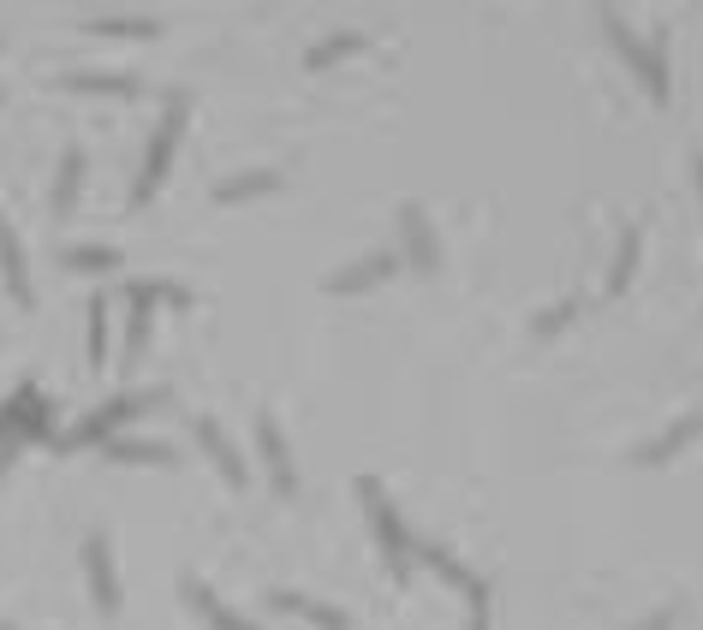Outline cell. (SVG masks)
Masks as SVG:
<instances>
[{
	"instance_id": "cell-5",
	"label": "cell",
	"mask_w": 703,
	"mask_h": 630,
	"mask_svg": "<svg viewBox=\"0 0 703 630\" xmlns=\"http://www.w3.org/2000/svg\"><path fill=\"white\" fill-rule=\"evenodd\" d=\"M174 137H179V101H174V114H167V126L156 131V144H149V161H144V179H137V197H156L162 167H167V155H174Z\"/></svg>"
},
{
	"instance_id": "cell-6",
	"label": "cell",
	"mask_w": 703,
	"mask_h": 630,
	"mask_svg": "<svg viewBox=\"0 0 703 630\" xmlns=\"http://www.w3.org/2000/svg\"><path fill=\"white\" fill-rule=\"evenodd\" d=\"M256 441H263V459H268V476H274V488L281 494H293V459H286V441H281V429H274V416H263L256 423Z\"/></svg>"
},
{
	"instance_id": "cell-21",
	"label": "cell",
	"mask_w": 703,
	"mask_h": 630,
	"mask_svg": "<svg viewBox=\"0 0 703 630\" xmlns=\"http://www.w3.org/2000/svg\"><path fill=\"white\" fill-rule=\"evenodd\" d=\"M66 83H72V90H114V96H131V83H126V78H90V72H72Z\"/></svg>"
},
{
	"instance_id": "cell-22",
	"label": "cell",
	"mask_w": 703,
	"mask_h": 630,
	"mask_svg": "<svg viewBox=\"0 0 703 630\" xmlns=\"http://www.w3.org/2000/svg\"><path fill=\"white\" fill-rule=\"evenodd\" d=\"M567 315H573V304H555V309H548L543 322H537V334L548 339V334H555V327H567Z\"/></svg>"
},
{
	"instance_id": "cell-10",
	"label": "cell",
	"mask_w": 703,
	"mask_h": 630,
	"mask_svg": "<svg viewBox=\"0 0 703 630\" xmlns=\"http://www.w3.org/2000/svg\"><path fill=\"white\" fill-rule=\"evenodd\" d=\"M388 274H393V256H364V262H352L346 274H329V292H364Z\"/></svg>"
},
{
	"instance_id": "cell-9",
	"label": "cell",
	"mask_w": 703,
	"mask_h": 630,
	"mask_svg": "<svg viewBox=\"0 0 703 630\" xmlns=\"http://www.w3.org/2000/svg\"><path fill=\"white\" fill-rule=\"evenodd\" d=\"M197 441L209 446V459L221 464V476H227V482H245V459H238V452L227 446V434H221L209 416H197Z\"/></svg>"
},
{
	"instance_id": "cell-23",
	"label": "cell",
	"mask_w": 703,
	"mask_h": 630,
	"mask_svg": "<svg viewBox=\"0 0 703 630\" xmlns=\"http://www.w3.org/2000/svg\"><path fill=\"white\" fill-rule=\"evenodd\" d=\"M644 630H674V607H667V612H656V619H650Z\"/></svg>"
},
{
	"instance_id": "cell-13",
	"label": "cell",
	"mask_w": 703,
	"mask_h": 630,
	"mask_svg": "<svg viewBox=\"0 0 703 630\" xmlns=\"http://www.w3.org/2000/svg\"><path fill=\"white\" fill-rule=\"evenodd\" d=\"M638 250H644V233H638V226H626L621 256H614V274H608V286H614V292H626V286H632V274H638Z\"/></svg>"
},
{
	"instance_id": "cell-14",
	"label": "cell",
	"mask_w": 703,
	"mask_h": 630,
	"mask_svg": "<svg viewBox=\"0 0 703 630\" xmlns=\"http://www.w3.org/2000/svg\"><path fill=\"white\" fill-rule=\"evenodd\" d=\"M78 173H84V155H78V149H66V161H60V185H55V215H72Z\"/></svg>"
},
{
	"instance_id": "cell-20",
	"label": "cell",
	"mask_w": 703,
	"mask_h": 630,
	"mask_svg": "<svg viewBox=\"0 0 703 630\" xmlns=\"http://www.w3.org/2000/svg\"><path fill=\"white\" fill-rule=\"evenodd\" d=\"M90 30H108V37H156V24H149V19H101Z\"/></svg>"
},
{
	"instance_id": "cell-18",
	"label": "cell",
	"mask_w": 703,
	"mask_h": 630,
	"mask_svg": "<svg viewBox=\"0 0 703 630\" xmlns=\"http://www.w3.org/2000/svg\"><path fill=\"white\" fill-rule=\"evenodd\" d=\"M66 268H78V274H108V268H119V256H114V250H66Z\"/></svg>"
},
{
	"instance_id": "cell-17",
	"label": "cell",
	"mask_w": 703,
	"mask_h": 630,
	"mask_svg": "<svg viewBox=\"0 0 703 630\" xmlns=\"http://www.w3.org/2000/svg\"><path fill=\"white\" fill-rule=\"evenodd\" d=\"M364 48V37H334V42H322V48H311V72H322V66H334V60H346V55H358Z\"/></svg>"
},
{
	"instance_id": "cell-1",
	"label": "cell",
	"mask_w": 703,
	"mask_h": 630,
	"mask_svg": "<svg viewBox=\"0 0 703 630\" xmlns=\"http://www.w3.org/2000/svg\"><path fill=\"white\" fill-rule=\"evenodd\" d=\"M603 24H608V42H614V48H621V55L632 60V72H638V78L650 83V96H656V101H667V66H662V55H656V48L632 42V30H626L621 19H603Z\"/></svg>"
},
{
	"instance_id": "cell-16",
	"label": "cell",
	"mask_w": 703,
	"mask_h": 630,
	"mask_svg": "<svg viewBox=\"0 0 703 630\" xmlns=\"http://www.w3.org/2000/svg\"><path fill=\"white\" fill-rule=\"evenodd\" d=\"M108 363V304H90V370H101Z\"/></svg>"
},
{
	"instance_id": "cell-4",
	"label": "cell",
	"mask_w": 703,
	"mask_h": 630,
	"mask_svg": "<svg viewBox=\"0 0 703 630\" xmlns=\"http://www.w3.org/2000/svg\"><path fill=\"white\" fill-rule=\"evenodd\" d=\"M84 565H90V589H96V607H101V612H119V577H114V553H108V535H90V541H84Z\"/></svg>"
},
{
	"instance_id": "cell-8",
	"label": "cell",
	"mask_w": 703,
	"mask_h": 630,
	"mask_svg": "<svg viewBox=\"0 0 703 630\" xmlns=\"http://www.w3.org/2000/svg\"><path fill=\"white\" fill-rule=\"evenodd\" d=\"M400 226H406V256H411V268H418V274H436V238H430V226H423V215H418V208H406Z\"/></svg>"
},
{
	"instance_id": "cell-12",
	"label": "cell",
	"mask_w": 703,
	"mask_h": 630,
	"mask_svg": "<svg viewBox=\"0 0 703 630\" xmlns=\"http://www.w3.org/2000/svg\"><path fill=\"white\" fill-rule=\"evenodd\" d=\"M108 459L114 464H174V452L156 441H108Z\"/></svg>"
},
{
	"instance_id": "cell-19",
	"label": "cell",
	"mask_w": 703,
	"mask_h": 630,
	"mask_svg": "<svg viewBox=\"0 0 703 630\" xmlns=\"http://www.w3.org/2000/svg\"><path fill=\"white\" fill-rule=\"evenodd\" d=\"M185 594H192V601H197L203 612H209V619H215L221 630H251V624H238V619H233V612H221V607L209 601V589H203V583H185Z\"/></svg>"
},
{
	"instance_id": "cell-11",
	"label": "cell",
	"mask_w": 703,
	"mask_h": 630,
	"mask_svg": "<svg viewBox=\"0 0 703 630\" xmlns=\"http://www.w3.org/2000/svg\"><path fill=\"white\" fill-rule=\"evenodd\" d=\"M0 274H7V286L19 304H30V279H25V250H19V233L12 226H0Z\"/></svg>"
},
{
	"instance_id": "cell-15",
	"label": "cell",
	"mask_w": 703,
	"mask_h": 630,
	"mask_svg": "<svg viewBox=\"0 0 703 630\" xmlns=\"http://www.w3.org/2000/svg\"><path fill=\"white\" fill-rule=\"evenodd\" d=\"M274 185H281L274 173H251V179H227V185L215 190V197H221V203H238V197H263V190H274Z\"/></svg>"
},
{
	"instance_id": "cell-3",
	"label": "cell",
	"mask_w": 703,
	"mask_h": 630,
	"mask_svg": "<svg viewBox=\"0 0 703 630\" xmlns=\"http://www.w3.org/2000/svg\"><path fill=\"white\" fill-rule=\"evenodd\" d=\"M149 405H162V393H144V398H137V393H126V398H114V405H108V411H96V416H90V423H84V429L72 434V446H90V441H108V434H114L119 423H131V416H137V411H149Z\"/></svg>"
},
{
	"instance_id": "cell-7",
	"label": "cell",
	"mask_w": 703,
	"mask_h": 630,
	"mask_svg": "<svg viewBox=\"0 0 703 630\" xmlns=\"http://www.w3.org/2000/svg\"><path fill=\"white\" fill-rule=\"evenodd\" d=\"M697 434H703V416H680V423L667 429L662 441H650V446H644V459H638V464H667V459H680V452L692 446Z\"/></svg>"
},
{
	"instance_id": "cell-2",
	"label": "cell",
	"mask_w": 703,
	"mask_h": 630,
	"mask_svg": "<svg viewBox=\"0 0 703 630\" xmlns=\"http://www.w3.org/2000/svg\"><path fill=\"white\" fill-rule=\"evenodd\" d=\"M358 494H364V505H370V523H375V541L388 548V565L406 571V530H400V518H393L388 494H382L375 482H358Z\"/></svg>"
},
{
	"instance_id": "cell-24",
	"label": "cell",
	"mask_w": 703,
	"mask_h": 630,
	"mask_svg": "<svg viewBox=\"0 0 703 630\" xmlns=\"http://www.w3.org/2000/svg\"><path fill=\"white\" fill-rule=\"evenodd\" d=\"M697 190H703V155H697Z\"/></svg>"
}]
</instances>
